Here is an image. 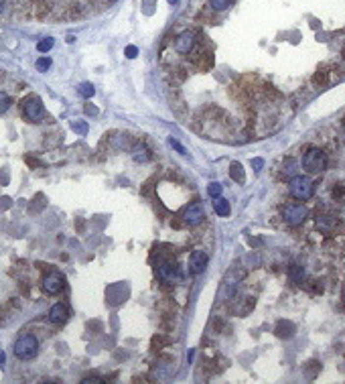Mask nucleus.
Listing matches in <instances>:
<instances>
[{"label": "nucleus", "instance_id": "1", "mask_svg": "<svg viewBox=\"0 0 345 384\" xmlns=\"http://www.w3.org/2000/svg\"><path fill=\"white\" fill-rule=\"evenodd\" d=\"M37 350H39V342H37V337L31 335V333L21 335L17 340V344H14V354H17L21 360L33 358L37 354Z\"/></svg>", "mask_w": 345, "mask_h": 384}, {"label": "nucleus", "instance_id": "2", "mask_svg": "<svg viewBox=\"0 0 345 384\" xmlns=\"http://www.w3.org/2000/svg\"><path fill=\"white\" fill-rule=\"evenodd\" d=\"M289 187H291L292 197H296V199H309L313 195V189H315L313 181L305 175H294L289 183Z\"/></svg>", "mask_w": 345, "mask_h": 384}, {"label": "nucleus", "instance_id": "3", "mask_svg": "<svg viewBox=\"0 0 345 384\" xmlns=\"http://www.w3.org/2000/svg\"><path fill=\"white\" fill-rule=\"evenodd\" d=\"M303 165H305L307 171L319 173L327 167V157H325V152L319 150V148H309L305 152V157H303Z\"/></svg>", "mask_w": 345, "mask_h": 384}, {"label": "nucleus", "instance_id": "4", "mask_svg": "<svg viewBox=\"0 0 345 384\" xmlns=\"http://www.w3.org/2000/svg\"><path fill=\"white\" fill-rule=\"evenodd\" d=\"M282 216H284V220H287V224L298 226V224H303L307 220L309 209L305 206H301V204H289L287 207L282 209Z\"/></svg>", "mask_w": 345, "mask_h": 384}, {"label": "nucleus", "instance_id": "5", "mask_svg": "<svg viewBox=\"0 0 345 384\" xmlns=\"http://www.w3.org/2000/svg\"><path fill=\"white\" fill-rule=\"evenodd\" d=\"M23 114L27 120H31V122H41L43 116H45V108H43V104L37 96H31L28 100L23 102Z\"/></svg>", "mask_w": 345, "mask_h": 384}, {"label": "nucleus", "instance_id": "6", "mask_svg": "<svg viewBox=\"0 0 345 384\" xmlns=\"http://www.w3.org/2000/svg\"><path fill=\"white\" fill-rule=\"evenodd\" d=\"M205 266H207V254L201 252V250H195L189 256V265H187L189 274H199V272L205 270Z\"/></svg>", "mask_w": 345, "mask_h": 384}, {"label": "nucleus", "instance_id": "7", "mask_svg": "<svg viewBox=\"0 0 345 384\" xmlns=\"http://www.w3.org/2000/svg\"><path fill=\"white\" fill-rule=\"evenodd\" d=\"M183 220L191 226H197L203 222V207L199 204H189L183 211Z\"/></svg>", "mask_w": 345, "mask_h": 384}, {"label": "nucleus", "instance_id": "8", "mask_svg": "<svg viewBox=\"0 0 345 384\" xmlns=\"http://www.w3.org/2000/svg\"><path fill=\"white\" fill-rule=\"evenodd\" d=\"M193 45H195V33L193 30H183L175 41V49L179 53H189L193 49Z\"/></svg>", "mask_w": 345, "mask_h": 384}, {"label": "nucleus", "instance_id": "9", "mask_svg": "<svg viewBox=\"0 0 345 384\" xmlns=\"http://www.w3.org/2000/svg\"><path fill=\"white\" fill-rule=\"evenodd\" d=\"M61 287H63V276L61 274H49V276H45L43 279V289L47 291L49 295H55V293H59L61 291Z\"/></svg>", "mask_w": 345, "mask_h": 384}, {"label": "nucleus", "instance_id": "10", "mask_svg": "<svg viewBox=\"0 0 345 384\" xmlns=\"http://www.w3.org/2000/svg\"><path fill=\"white\" fill-rule=\"evenodd\" d=\"M67 317H69V313H67V307H65V305L57 303V305H53V307H51V311H49V319L53 321V324H65Z\"/></svg>", "mask_w": 345, "mask_h": 384}, {"label": "nucleus", "instance_id": "11", "mask_svg": "<svg viewBox=\"0 0 345 384\" xmlns=\"http://www.w3.org/2000/svg\"><path fill=\"white\" fill-rule=\"evenodd\" d=\"M213 209H215L217 216H221V218H228L230 216V204L223 197H219V195L213 197Z\"/></svg>", "mask_w": 345, "mask_h": 384}, {"label": "nucleus", "instance_id": "12", "mask_svg": "<svg viewBox=\"0 0 345 384\" xmlns=\"http://www.w3.org/2000/svg\"><path fill=\"white\" fill-rule=\"evenodd\" d=\"M159 276L162 281H177V270L173 265H159Z\"/></svg>", "mask_w": 345, "mask_h": 384}, {"label": "nucleus", "instance_id": "13", "mask_svg": "<svg viewBox=\"0 0 345 384\" xmlns=\"http://www.w3.org/2000/svg\"><path fill=\"white\" fill-rule=\"evenodd\" d=\"M78 91L81 94V98H92V96L96 94L94 86L89 84V82H83V84H80V86H78Z\"/></svg>", "mask_w": 345, "mask_h": 384}, {"label": "nucleus", "instance_id": "14", "mask_svg": "<svg viewBox=\"0 0 345 384\" xmlns=\"http://www.w3.org/2000/svg\"><path fill=\"white\" fill-rule=\"evenodd\" d=\"M209 4H212L213 10H226L232 4V0H209Z\"/></svg>", "mask_w": 345, "mask_h": 384}, {"label": "nucleus", "instance_id": "15", "mask_svg": "<svg viewBox=\"0 0 345 384\" xmlns=\"http://www.w3.org/2000/svg\"><path fill=\"white\" fill-rule=\"evenodd\" d=\"M8 108H10V98L4 91H0V114H4Z\"/></svg>", "mask_w": 345, "mask_h": 384}, {"label": "nucleus", "instance_id": "16", "mask_svg": "<svg viewBox=\"0 0 345 384\" xmlns=\"http://www.w3.org/2000/svg\"><path fill=\"white\" fill-rule=\"evenodd\" d=\"M53 43H55V41H53L51 37H49V39H43V41H41V43L37 45V49H39L41 53H47V51H51V47H53Z\"/></svg>", "mask_w": 345, "mask_h": 384}, {"label": "nucleus", "instance_id": "17", "mask_svg": "<svg viewBox=\"0 0 345 384\" xmlns=\"http://www.w3.org/2000/svg\"><path fill=\"white\" fill-rule=\"evenodd\" d=\"M232 177L236 181H244V173H242V167L239 165H232Z\"/></svg>", "mask_w": 345, "mask_h": 384}, {"label": "nucleus", "instance_id": "18", "mask_svg": "<svg viewBox=\"0 0 345 384\" xmlns=\"http://www.w3.org/2000/svg\"><path fill=\"white\" fill-rule=\"evenodd\" d=\"M49 67H51V59L45 57V59H39V61H37V69H39V71H47Z\"/></svg>", "mask_w": 345, "mask_h": 384}, {"label": "nucleus", "instance_id": "19", "mask_svg": "<svg viewBox=\"0 0 345 384\" xmlns=\"http://www.w3.org/2000/svg\"><path fill=\"white\" fill-rule=\"evenodd\" d=\"M207 191H209V195H212V197H217V195H221V185H219V183H212V185L207 187Z\"/></svg>", "mask_w": 345, "mask_h": 384}, {"label": "nucleus", "instance_id": "20", "mask_svg": "<svg viewBox=\"0 0 345 384\" xmlns=\"http://www.w3.org/2000/svg\"><path fill=\"white\" fill-rule=\"evenodd\" d=\"M169 145H171V147H175V150H177V152H181V155H185V148L181 147V143H179V141H175V138H169Z\"/></svg>", "mask_w": 345, "mask_h": 384}, {"label": "nucleus", "instance_id": "21", "mask_svg": "<svg viewBox=\"0 0 345 384\" xmlns=\"http://www.w3.org/2000/svg\"><path fill=\"white\" fill-rule=\"evenodd\" d=\"M73 128H78L80 134H85L87 132V124H85V122H73Z\"/></svg>", "mask_w": 345, "mask_h": 384}, {"label": "nucleus", "instance_id": "22", "mask_svg": "<svg viewBox=\"0 0 345 384\" xmlns=\"http://www.w3.org/2000/svg\"><path fill=\"white\" fill-rule=\"evenodd\" d=\"M136 55H138L136 47H134V45H128V47H126V57H128V59H134Z\"/></svg>", "mask_w": 345, "mask_h": 384}, {"label": "nucleus", "instance_id": "23", "mask_svg": "<svg viewBox=\"0 0 345 384\" xmlns=\"http://www.w3.org/2000/svg\"><path fill=\"white\" fill-rule=\"evenodd\" d=\"M301 274H303L301 270H298V268H294V270H292V279H294V281H301Z\"/></svg>", "mask_w": 345, "mask_h": 384}, {"label": "nucleus", "instance_id": "24", "mask_svg": "<svg viewBox=\"0 0 345 384\" xmlns=\"http://www.w3.org/2000/svg\"><path fill=\"white\" fill-rule=\"evenodd\" d=\"M252 165H254V167H256V171H258V169H262V159H256V161H254Z\"/></svg>", "mask_w": 345, "mask_h": 384}, {"label": "nucleus", "instance_id": "25", "mask_svg": "<svg viewBox=\"0 0 345 384\" xmlns=\"http://www.w3.org/2000/svg\"><path fill=\"white\" fill-rule=\"evenodd\" d=\"M83 382H85V384H89V382H96V384H98V382H102V380H100V378H85Z\"/></svg>", "mask_w": 345, "mask_h": 384}, {"label": "nucleus", "instance_id": "26", "mask_svg": "<svg viewBox=\"0 0 345 384\" xmlns=\"http://www.w3.org/2000/svg\"><path fill=\"white\" fill-rule=\"evenodd\" d=\"M2 364H4V354L0 352V366H2Z\"/></svg>", "mask_w": 345, "mask_h": 384}, {"label": "nucleus", "instance_id": "27", "mask_svg": "<svg viewBox=\"0 0 345 384\" xmlns=\"http://www.w3.org/2000/svg\"><path fill=\"white\" fill-rule=\"evenodd\" d=\"M2 4H4V0H0V10H2Z\"/></svg>", "mask_w": 345, "mask_h": 384}, {"label": "nucleus", "instance_id": "28", "mask_svg": "<svg viewBox=\"0 0 345 384\" xmlns=\"http://www.w3.org/2000/svg\"><path fill=\"white\" fill-rule=\"evenodd\" d=\"M110 2H114V0H110Z\"/></svg>", "mask_w": 345, "mask_h": 384}]
</instances>
